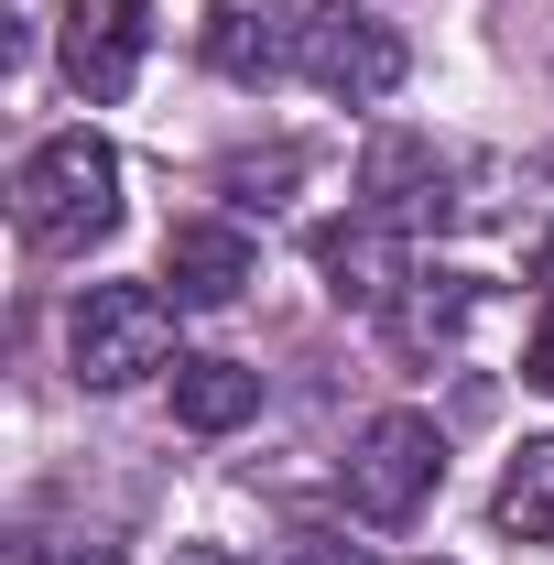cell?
<instances>
[{"mask_svg":"<svg viewBox=\"0 0 554 565\" xmlns=\"http://www.w3.org/2000/svg\"><path fill=\"white\" fill-rule=\"evenodd\" d=\"M273 565H370V555H359V544H338V533H294Z\"/></svg>","mask_w":554,"mask_h":565,"instance_id":"cell-15","label":"cell"},{"mask_svg":"<svg viewBox=\"0 0 554 565\" xmlns=\"http://www.w3.org/2000/svg\"><path fill=\"white\" fill-rule=\"evenodd\" d=\"M294 174H305V152H262V163L239 152L217 185H228V207H283V185H294Z\"/></svg>","mask_w":554,"mask_h":565,"instance_id":"cell-14","label":"cell"},{"mask_svg":"<svg viewBox=\"0 0 554 565\" xmlns=\"http://www.w3.org/2000/svg\"><path fill=\"white\" fill-rule=\"evenodd\" d=\"M163 282H174V305H239L251 294V228L239 217H185L163 239Z\"/></svg>","mask_w":554,"mask_h":565,"instance_id":"cell-8","label":"cell"},{"mask_svg":"<svg viewBox=\"0 0 554 565\" xmlns=\"http://www.w3.org/2000/svg\"><path fill=\"white\" fill-rule=\"evenodd\" d=\"M403 33L370 11V0H316V11H294V76L316 87V98H348V109H381L392 87H403Z\"/></svg>","mask_w":554,"mask_h":565,"instance_id":"cell-3","label":"cell"},{"mask_svg":"<svg viewBox=\"0 0 554 565\" xmlns=\"http://www.w3.org/2000/svg\"><path fill=\"white\" fill-rule=\"evenodd\" d=\"M11 565H120V533H98V522H44V533H22Z\"/></svg>","mask_w":554,"mask_h":565,"instance_id":"cell-13","label":"cell"},{"mask_svg":"<svg viewBox=\"0 0 554 565\" xmlns=\"http://www.w3.org/2000/svg\"><path fill=\"white\" fill-rule=\"evenodd\" d=\"M207 66L239 76V87H273V76L294 66V22L262 11V0H217L207 11Z\"/></svg>","mask_w":554,"mask_h":565,"instance_id":"cell-9","label":"cell"},{"mask_svg":"<svg viewBox=\"0 0 554 565\" xmlns=\"http://www.w3.org/2000/svg\"><path fill=\"white\" fill-rule=\"evenodd\" d=\"M174 359V294H152V282H87L66 316V370L87 392H131Z\"/></svg>","mask_w":554,"mask_h":565,"instance_id":"cell-2","label":"cell"},{"mask_svg":"<svg viewBox=\"0 0 554 565\" xmlns=\"http://www.w3.org/2000/svg\"><path fill=\"white\" fill-rule=\"evenodd\" d=\"M55 55H66L76 98H131L141 55H152V0H66L55 11Z\"/></svg>","mask_w":554,"mask_h":565,"instance_id":"cell-5","label":"cell"},{"mask_svg":"<svg viewBox=\"0 0 554 565\" xmlns=\"http://www.w3.org/2000/svg\"><path fill=\"white\" fill-rule=\"evenodd\" d=\"M359 196H370V217H392V228H446L457 217V163L424 131H381L370 163H359Z\"/></svg>","mask_w":554,"mask_h":565,"instance_id":"cell-6","label":"cell"},{"mask_svg":"<svg viewBox=\"0 0 554 565\" xmlns=\"http://www.w3.org/2000/svg\"><path fill=\"white\" fill-rule=\"evenodd\" d=\"M316 273H327V294L338 305H359V316H392V294L414 282V262H403V228L392 217H338L327 239H316Z\"/></svg>","mask_w":554,"mask_h":565,"instance_id":"cell-7","label":"cell"},{"mask_svg":"<svg viewBox=\"0 0 554 565\" xmlns=\"http://www.w3.org/2000/svg\"><path fill=\"white\" fill-rule=\"evenodd\" d=\"M468 305H479V282L468 273H414L403 294H392V349L403 359H435V349H457V327H468Z\"/></svg>","mask_w":554,"mask_h":565,"instance_id":"cell-10","label":"cell"},{"mask_svg":"<svg viewBox=\"0 0 554 565\" xmlns=\"http://www.w3.org/2000/svg\"><path fill=\"white\" fill-rule=\"evenodd\" d=\"M522 381H533V392H554V305L533 316V349H522Z\"/></svg>","mask_w":554,"mask_h":565,"instance_id":"cell-16","label":"cell"},{"mask_svg":"<svg viewBox=\"0 0 554 565\" xmlns=\"http://www.w3.org/2000/svg\"><path fill=\"white\" fill-rule=\"evenodd\" d=\"M500 533H522V544H554V435H533L511 468H500Z\"/></svg>","mask_w":554,"mask_h":565,"instance_id":"cell-12","label":"cell"},{"mask_svg":"<svg viewBox=\"0 0 554 565\" xmlns=\"http://www.w3.org/2000/svg\"><path fill=\"white\" fill-rule=\"evenodd\" d=\"M446 479V435L435 414H370L359 446H348V511L359 522H414Z\"/></svg>","mask_w":554,"mask_h":565,"instance_id":"cell-4","label":"cell"},{"mask_svg":"<svg viewBox=\"0 0 554 565\" xmlns=\"http://www.w3.org/2000/svg\"><path fill=\"white\" fill-rule=\"evenodd\" d=\"M251 414H262V370H239V359H174V424L239 435Z\"/></svg>","mask_w":554,"mask_h":565,"instance_id":"cell-11","label":"cell"},{"mask_svg":"<svg viewBox=\"0 0 554 565\" xmlns=\"http://www.w3.org/2000/svg\"><path fill=\"white\" fill-rule=\"evenodd\" d=\"M174 565H239L228 544H174Z\"/></svg>","mask_w":554,"mask_h":565,"instance_id":"cell-17","label":"cell"},{"mask_svg":"<svg viewBox=\"0 0 554 565\" xmlns=\"http://www.w3.org/2000/svg\"><path fill=\"white\" fill-rule=\"evenodd\" d=\"M11 217H22L33 250H98V239L120 228V152L98 131L33 141L22 174H11Z\"/></svg>","mask_w":554,"mask_h":565,"instance_id":"cell-1","label":"cell"}]
</instances>
